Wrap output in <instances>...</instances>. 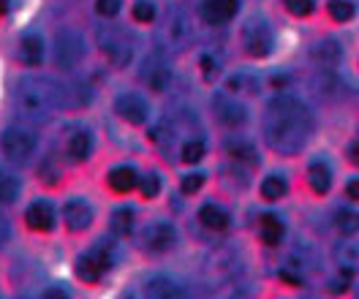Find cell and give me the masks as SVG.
<instances>
[{"label":"cell","mask_w":359,"mask_h":299,"mask_svg":"<svg viewBox=\"0 0 359 299\" xmlns=\"http://www.w3.org/2000/svg\"><path fill=\"white\" fill-rule=\"evenodd\" d=\"M90 153H93V137L88 131H74L68 139V155L74 161H88Z\"/></svg>","instance_id":"obj_19"},{"label":"cell","mask_w":359,"mask_h":299,"mask_svg":"<svg viewBox=\"0 0 359 299\" xmlns=\"http://www.w3.org/2000/svg\"><path fill=\"white\" fill-rule=\"evenodd\" d=\"M286 3V8L292 11L294 17H308V14H313L316 3L313 0H283Z\"/></svg>","instance_id":"obj_32"},{"label":"cell","mask_w":359,"mask_h":299,"mask_svg":"<svg viewBox=\"0 0 359 299\" xmlns=\"http://www.w3.org/2000/svg\"><path fill=\"white\" fill-rule=\"evenodd\" d=\"M313 134V115L305 101L297 95H275L264 117V137L272 150L294 155L299 153Z\"/></svg>","instance_id":"obj_1"},{"label":"cell","mask_w":359,"mask_h":299,"mask_svg":"<svg viewBox=\"0 0 359 299\" xmlns=\"http://www.w3.org/2000/svg\"><path fill=\"white\" fill-rule=\"evenodd\" d=\"M351 161H354L359 166V141L354 144V147H351Z\"/></svg>","instance_id":"obj_39"},{"label":"cell","mask_w":359,"mask_h":299,"mask_svg":"<svg viewBox=\"0 0 359 299\" xmlns=\"http://www.w3.org/2000/svg\"><path fill=\"white\" fill-rule=\"evenodd\" d=\"M8 11V0H0V17Z\"/></svg>","instance_id":"obj_40"},{"label":"cell","mask_w":359,"mask_h":299,"mask_svg":"<svg viewBox=\"0 0 359 299\" xmlns=\"http://www.w3.org/2000/svg\"><path fill=\"white\" fill-rule=\"evenodd\" d=\"M240 3L237 0H204L202 3V17L210 25H224L237 14Z\"/></svg>","instance_id":"obj_11"},{"label":"cell","mask_w":359,"mask_h":299,"mask_svg":"<svg viewBox=\"0 0 359 299\" xmlns=\"http://www.w3.org/2000/svg\"><path fill=\"white\" fill-rule=\"evenodd\" d=\"M8 234H11V231H8V223H6V218L0 215V248L8 242Z\"/></svg>","instance_id":"obj_36"},{"label":"cell","mask_w":359,"mask_h":299,"mask_svg":"<svg viewBox=\"0 0 359 299\" xmlns=\"http://www.w3.org/2000/svg\"><path fill=\"white\" fill-rule=\"evenodd\" d=\"M215 109H218V117H221V123L226 125H240V123H245V109L237 104V101H229L224 95H218L215 98Z\"/></svg>","instance_id":"obj_16"},{"label":"cell","mask_w":359,"mask_h":299,"mask_svg":"<svg viewBox=\"0 0 359 299\" xmlns=\"http://www.w3.org/2000/svg\"><path fill=\"white\" fill-rule=\"evenodd\" d=\"M175 242H177V231L169 221H158L144 229V248L153 253H163V251L175 248Z\"/></svg>","instance_id":"obj_8"},{"label":"cell","mask_w":359,"mask_h":299,"mask_svg":"<svg viewBox=\"0 0 359 299\" xmlns=\"http://www.w3.org/2000/svg\"><path fill=\"white\" fill-rule=\"evenodd\" d=\"M114 112L123 117L126 123H131V125H144V123L150 120V106H147V101H144L142 95H136V92H123V95H117Z\"/></svg>","instance_id":"obj_7"},{"label":"cell","mask_w":359,"mask_h":299,"mask_svg":"<svg viewBox=\"0 0 359 299\" xmlns=\"http://www.w3.org/2000/svg\"><path fill=\"white\" fill-rule=\"evenodd\" d=\"M204 158V144L202 141H185L182 144V161L185 163H199Z\"/></svg>","instance_id":"obj_30"},{"label":"cell","mask_w":359,"mask_h":299,"mask_svg":"<svg viewBox=\"0 0 359 299\" xmlns=\"http://www.w3.org/2000/svg\"><path fill=\"white\" fill-rule=\"evenodd\" d=\"M134 20L136 22H153V20H156V3H153V0H136Z\"/></svg>","instance_id":"obj_29"},{"label":"cell","mask_w":359,"mask_h":299,"mask_svg":"<svg viewBox=\"0 0 359 299\" xmlns=\"http://www.w3.org/2000/svg\"><path fill=\"white\" fill-rule=\"evenodd\" d=\"M199 221H202L204 229L210 231H226L229 229V212L218 204H204L199 209Z\"/></svg>","instance_id":"obj_14"},{"label":"cell","mask_w":359,"mask_h":299,"mask_svg":"<svg viewBox=\"0 0 359 299\" xmlns=\"http://www.w3.org/2000/svg\"><path fill=\"white\" fill-rule=\"evenodd\" d=\"M25 221L33 231H52L57 223V212L49 202H33L25 212Z\"/></svg>","instance_id":"obj_9"},{"label":"cell","mask_w":359,"mask_h":299,"mask_svg":"<svg viewBox=\"0 0 359 299\" xmlns=\"http://www.w3.org/2000/svg\"><path fill=\"white\" fill-rule=\"evenodd\" d=\"M259 231H262L264 245H278V242L283 239V223H280L275 215H262V221H259Z\"/></svg>","instance_id":"obj_21"},{"label":"cell","mask_w":359,"mask_h":299,"mask_svg":"<svg viewBox=\"0 0 359 299\" xmlns=\"http://www.w3.org/2000/svg\"><path fill=\"white\" fill-rule=\"evenodd\" d=\"M46 297H68V291L66 288H49V291H46Z\"/></svg>","instance_id":"obj_38"},{"label":"cell","mask_w":359,"mask_h":299,"mask_svg":"<svg viewBox=\"0 0 359 299\" xmlns=\"http://www.w3.org/2000/svg\"><path fill=\"white\" fill-rule=\"evenodd\" d=\"M123 8V0H95V11L101 17H117Z\"/></svg>","instance_id":"obj_33"},{"label":"cell","mask_w":359,"mask_h":299,"mask_svg":"<svg viewBox=\"0 0 359 299\" xmlns=\"http://www.w3.org/2000/svg\"><path fill=\"white\" fill-rule=\"evenodd\" d=\"M308 183H311V188H313L316 193H327L330 185H332V169H330V163H324V161L311 163V169H308Z\"/></svg>","instance_id":"obj_17"},{"label":"cell","mask_w":359,"mask_h":299,"mask_svg":"<svg viewBox=\"0 0 359 299\" xmlns=\"http://www.w3.org/2000/svg\"><path fill=\"white\" fill-rule=\"evenodd\" d=\"M85 55V41L76 30H63L57 33V41H55V60L60 69H74Z\"/></svg>","instance_id":"obj_6"},{"label":"cell","mask_w":359,"mask_h":299,"mask_svg":"<svg viewBox=\"0 0 359 299\" xmlns=\"http://www.w3.org/2000/svg\"><path fill=\"white\" fill-rule=\"evenodd\" d=\"M330 14L337 22H348L354 17V3L351 0H330Z\"/></svg>","instance_id":"obj_28"},{"label":"cell","mask_w":359,"mask_h":299,"mask_svg":"<svg viewBox=\"0 0 359 299\" xmlns=\"http://www.w3.org/2000/svg\"><path fill=\"white\" fill-rule=\"evenodd\" d=\"M136 183H139V177H136V172L131 166H114L112 172H109V185H112V190H117V193L134 190Z\"/></svg>","instance_id":"obj_18"},{"label":"cell","mask_w":359,"mask_h":299,"mask_svg":"<svg viewBox=\"0 0 359 299\" xmlns=\"http://www.w3.org/2000/svg\"><path fill=\"white\" fill-rule=\"evenodd\" d=\"M63 218H66V226L71 231H85L93 223V207L85 199H71L63 207Z\"/></svg>","instance_id":"obj_10"},{"label":"cell","mask_w":359,"mask_h":299,"mask_svg":"<svg viewBox=\"0 0 359 299\" xmlns=\"http://www.w3.org/2000/svg\"><path fill=\"white\" fill-rule=\"evenodd\" d=\"M139 188H142L144 199H156L158 193H161V177L158 174H147V177L139 180Z\"/></svg>","instance_id":"obj_31"},{"label":"cell","mask_w":359,"mask_h":299,"mask_svg":"<svg viewBox=\"0 0 359 299\" xmlns=\"http://www.w3.org/2000/svg\"><path fill=\"white\" fill-rule=\"evenodd\" d=\"M335 226L343 234H354L359 229V215L354 209H337L335 212Z\"/></svg>","instance_id":"obj_27"},{"label":"cell","mask_w":359,"mask_h":299,"mask_svg":"<svg viewBox=\"0 0 359 299\" xmlns=\"http://www.w3.org/2000/svg\"><path fill=\"white\" fill-rule=\"evenodd\" d=\"M142 79L153 88V90L163 92V88L169 85V69H166V63L161 60V57H150V60H144V71H142Z\"/></svg>","instance_id":"obj_13"},{"label":"cell","mask_w":359,"mask_h":299,"mask_svg":"<svg viewBox=\"0 0 359 299\" xmlns=\"http://www.w3.org/2000/svg\"><path fill=\"white\" fill-rule=\"evenodd\" d=\"M229 155H231L234 161L259 163V153H256V147H253L250 141H243V139H237V141H229Z\"/></svg>","instance_id":"obj_24"},{"label":"cell","mask_w":359,"mask_h":299,"mask_svg":"<svg viewBox=\"0 0 359 299\" xmlns=\"http://www.w3.org/2000/svg\"><path fill=\"white\" fill-rule=\"evenodd\" d=\"M286 190H289V185L283 177H278V174H272L267 177L264 183H262V196L267 199V202H278V199H283L286 196Z\"/></svg>","instance_id":"obj_26"},{"label":"cell","mask_w":359,"mask_h":299,"mask_svg":"<svg viewBox=\"0 0 359 299\" xmlns=\"http://www.w3.org/2000/svg\"><path fill=\"white\" fill-rule=\"evenodd\" d=\"M144 291H147L150 297H180V294H182V288H180L175 280H169V277H156V280H150Z\"/></svg>","instance_id":"obj_22"},{"label":"cell","mask_w":359,"mask_h":299,"mask_svg":"<svg viewBox=\"0 0 359 299\" xmlns=\"http://www.w3.org/2000/svg\"><path fill=\"white\" fill-rule=\"evenodd\" d=\"M346 193H348V199L359 202V180H351V183H348V188H346Z\"/></svg>","instance_id":"obj_37"},{"label":"cell","mask_w":359,"mask_h":299,"mask_svg":"<svg viewBox=\"0 0 359 299\" xmlns=\"http://www.w3.org/2000/svg\"><path fill=\"white\" fill-rule=\"evenodd\" d=\"M20 196V180L0 169V204H11Z\"/></svg>","instance_id":"obj_23"},{"label":"cell","mask_w":359,"mask_h":299,"mask_svg":"<svg viewBox=\"0 0 359 299\" xmlns=\"http://www.w3.org/2000/svg\"><path fill=\"white\" fill-rule=\"evenodd\" d=\"M311 57H313L316 66H321V69H335L337 63H340V57H343V49L337 46L335 39H324V41H318L311 49Z\"/></svg>","instance_id":"obj_12"},{"label":"cell","mask_w":359,"mask_h":299,"mask_svg":"<svg viewBox=\"0 0 359 299\" xmlns=\"http://www.w3.org/2000/svg\"><path fill=\"white\" fill-rule=\"evenodd\" d=\"M0 147H3V153L8 155V161L27 163L30 155L36 153V134H33L30 128H22V125H11V128L3 131Z\"/></svg>","instance_id":"obj_3"},{"label":"cell","mask_w":359,"mask_h":299,"mask_svg":"<svg viewBox=\"0 0 359 299\" xmlns=\"http://www.w3.org/2000/svg\"><path fill=\"white\" fill-rule=\"evenodd\" d=\"M20 57H22L25 66H41V60H44V41L39 36L27 33L22 39V44H20Z\"/></svg>","instance_id":"obj_15"},{"label":"cell","mask_w":359,"mask_h":299,"mask_svg":"<svg viewBox=\"0 0 359 299\" xmlns=\"http://www.w3.org/2000/svg\"><path fill=\"white\" fill-rule=\"evenodd\" d=\"M98 41H101V52L112 60L114 66H128V63H131V57H134V46H131V41L126 39V33L107 27V30L98 33Z\"/></svg>","instance_id":"obj_5"},{"label":"cell","mask_w":359,"mask_h":299,"mask_svg":"<svg viewBox=\"0 0 359 299\" xmlns=\"http://www.w3.org/2000/svg\"><path fill=\"white\" fill-rule=\"evenodd\" d=\"M134 229V209L131 207H117L112 212V231L117 237H126Z\"/></svg>","instance_id":"obj_25"},{"label":"cell","mask_w":359,"mask_h":299,"mask_svg":"<svg viewBox=\"0 0 359 299\" xmlns=\"http://www.w3.org/2000/svg\"><path fill=\"white\" fill-rule=\"evenodd\" d=\"M14 101L20 115L27 120H46L60 101V88L46 76H22L17 82Z\"/></svg>","instance_id":"obj_2"},{"label":"cell","mask_w":359,"mask_h":299,"mask_svg":"<svg viewBox=\"0 0 359 299\" xmlns=\"http://www.w3.org/2000/svg\"><path fill=\"white\" fill-rule=\"evenodd\" d=\"M202 185H204V174H202V172H194V174L182 177V190H185V193H196Z\"/></svg>","instance_id":"obj_34"},{"label":"cell","mask_w":359,"mask_h":299,"mask_svg":"<svg viewBox=\"0 0 359 299\" xmlns=\"http://www.w3.org/2000/svg\"><path fill=\"white\" fill-rule=\"evenodd\" d=\"M202 71H204V79H212V76L218 74V63H215L210 55H204V57H202Z\"/></svg>","instance_id":"obj_35"},{"label":"cell","mask_w":359,"mask_h":299,"mask_svg":"<svg viewBox=\"0 0 359 299\" xmlns=\"http://www.w3.org/2000/svg\"><path fill=\"white\" fill-rule=\"evenodd\" d=\"M243 46L250 57H267L272 52V30L264 20H248L243 27Z\"/></svg>","instance_id":"obj_4"},{"label":"cell","mask_w":359,"mask_h":299,"mask_svg":"<svg viewBox=\"0 0 359 299\" xmlns=\"http://www.w3.org/2000/svg\"><path fill=\"white\" fill-rule=\"evenodd\" d=\"M335 261L340 264V270L351 272L359 267V242H340L335 248Z\"/></svg>","instance_id":"obj_20"}]
</instances>
